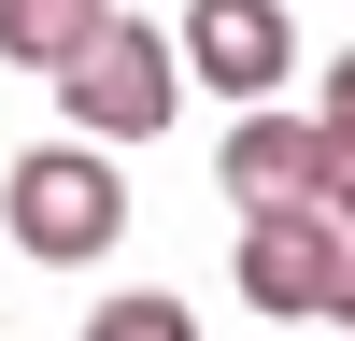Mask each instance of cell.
Here are the masks:
<instances>
[{
	"mask_svg": "<svg viewBox=\"0 0 355 341\" xmlns=\"http://www.w3.org/2000/svg\"><path fill=\"white\" fill-rule=\"evenodd\" d=\"M85 341H199V313H185V299H157V284H128V299L85 313Z\"/></svg>",
	"mask_w": 355,
	"mask_h": 341,
	"instance_id": "52a82bcc",
	"label": "cell"
},
{
	"mask_svg": "<svg viewBox=\"0 0 355 341\" xmlns=\"http://www.w3.org/2000/svg\"><path fill=\"white\" fill-rule=\"evenodd\" d=\"M57 100H71V142H157L171 100H185V43H157V28L114 15L85 43V71H57Z\"/></svg>",
	"mask_w": 355,
	"mask_h": 341,
	"instance_id": "7a4b0ae2",
	"label": "cell"
},
{
	"mask_svg": "<svg viewBox=\"0 0 355 341\" xmlns=\"http://www.w3.org/2000/svg\"><path fill=\"white\" fill-rule=\"evenodd\" d=\"M341 327H355V270H341Z\"/></svg>",
	"mask_w": 355,
	"mask_h": 341,
	"instance_id": "9c48e42d",
	"label": "cell"
},
{
	"mask_svg": "<svg viewBox=\"0 0 355 341\" xmlns=\"http://www.w3.org/2000/svg\"><path fill=\"white\" fill-rule=\"evenodd\" d=\"M327 128L355 142V57H341V71H327Z\"/></svg>",
	"mask_w": 355,
	"mask_h": 341,
	"instance_id": "ba28073f",
	"label": "cell"
},
{
	"mask_svg": "<svg viewBox=\"0 0 355 341\" xmlns=\"http://www.w3.org/2000/svg\"><path fill=\"white\" fill-rule=\"evenodd\" d=\"M0 227H15L43 270H85V256L128 242V170H114L100 142H28L15 185H0Z\"/></svg>",
	"mask_w": 355,
	"mask_h": 341,
	"instance_id": "6da1fadb",
	"label": "cell"
},
{
	"mask_svg": "<svg viewBox=\"0 0 355 341\" xmlns=\"http://www.w3.org/2000/svg\"><path fill=\"white\" fill-rule=\"evenodd\" d=\"M100 28H114V0H0V57L15 71H85Z\"/></svg>",
	"mask_w": 355,
	"mask_h": 341,
	"instance_id": "8992f818",
	"label": "cell"
},
{
	"mask_svg": "<svg viewBox=\"0 0 355 341\" xmlns=\"http://www.w3.org/2000/svg\"><path fill=\"white\" fill-rule=\"evenodd\" d=\"M185 71L199 85H227L242 114H270V85H284V57H299V28H284V0H185Z\"/></svg>",
	"mask_w": 355,
	"mask_h": 341,
	"instance_id": "5b68a950",
	"label": "cell"
},
{
	"mask_svg": "<svg viewBox=\"0 0 355 341\" xmlns=\"http://www.w3.org/2000/svg\"><path fill=\"white\" fill-rule=\"evenodd\" d=\"M214 185L242 199V227L256 213H327V128L313 114H242L227 157H214Z\"/></svg>",
	"mask_w": 355,
	"mask_h": 341,
	"instance_id": "277c9868",
	"label": "cell"
},
{
	"mask_svg": "<svg viewBox=\"0 0 355 341\" xmlns=\"http://www.w3.org/2000/svg\"><path fill=\"white\" fill-rule=\"evenodd\" d=\"M341 270H355V242H341L327 213H256V227H242V299L270 313V327L341 313Z\"/></svg>",
	"mask_w": 355,
	"mask_h": 341,
	"instance_id": "3957f363",
	"label": "cell"
}]
</instances>
